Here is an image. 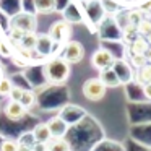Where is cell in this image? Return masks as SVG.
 <instances>
[{
	"label": "cell",
	"instance_id": "obj_11",
	"mask_svg": "<svg viewBox=\"0 0 151 151\" xmlns=\"http://www.w3.org/2000/svg\"><path fill=\"white\" fill-rule=\"evenodd\" d=\"M52 39L49 37V34H42V36H37V44H36V50L41 55H47L52 50Z\"/></svg>",
	"mask_w": 151,
	"mask_h": 151
},
{
	"label": "cell",
	"instance_id": "obj_14",
	"mask_svg": "<svg viewBox=\"0 0 151 151\" xmlns=\"http://www.w3.org/2000/svg\"><path fill=\"white\" fill-rule=\"evenodd\" d=\"M47 151H70V145L63 138H52L47 143Z\"/></svg>",
	"mask_w": 151,
	"mask_h": 151
},
{
	"label": "cell",
	"instance_id": "obj_3",
	"mask_svg": "<svg viewBox=\"0 0 151 151\" xmlns=\"http://www.w3.org/2000/svg\"><path fill=\"white\" fill-rule=\"evenodd\" d=\"M83 57H85V47H83V44L78 42V41H68V42L63 46L60 59H63L67 63L72 65V63L81 62Z\"/></svg>",
	"mask_w": 151,
	"mask_h": 151
},
{
	"label": "cell",
	"instance_id": "obj_13",
	"mask_svg": "<svg viewBox=\"0 0 151 151\" xmlns=\"http://www.w3.org/2000/svg\"><path fill=\"white\" fill-rule=\"evenodd\" d=\"M150 49V44L145 37H135L132 41V46H130V50H132V55H138V54H146V50Z\"/></svg>",
	"mask_w": 151,
	"mask_h": 151
},
{
	"label": "cell",
	"instance_id": "obj_28",
	"mask_svg": "<svg viewBox=\"0 0 151 151\" xmlns=\"http://www.w3.org/2000/svg\"><path fill=\"white\" fill-rule=\"evenodd\" d=\"M145 55H146V60H148V62L151 63V47H150V49L146 50V54H145Z\"/></svg>",
	"mask_w": 151,
	"mask_h": 151
},
{
	"label": "cell",
	"instance_id": "obj_1",
	"mask_svg": "<svg viewBox=\"0 0 151 151\" xmlns=\"http://www.w3.org/2000/svg\"><path fill=\"white\" fill-rule=\"evenodd\" d=\"M44 76H46L47 81L50 83H63L68 80L70 76V63H67L63 59H52L46 63L44 67Z\"/></svg>",
	"mask_w": 151,
	"mask_h": 151
},
{
	"label": "cell",
	"instance_id": "obj_6",
	"mask_svg": "<svg viewBox=\"0 0 151 151\" xmlns=\"http://www.w3.org/2000/svg\"><path fill=\"white\" fill-rule=\"evenodd\" d=\"M12 28H18L23 33H33L36 29V17L33 13H18L10 21Z\"/></svg>",
	"mask_w": 151,
	"mask_h": 151
},
{
	"label": "cell",
	"instance_id": "obj_2",
	"mask_svg": "<svg viewBox=\"0 0 151 151\" xmlns=\"http://www.w3.org/2000/svg\"><path fill=\"white\" fill-rule=\"evenodd\" d=\"M106 89L107 88H106L104 83H102L99 78H89V80H86V81L83 83L81 91H83V96H85L88 101L96 102V101H101V99L106 96Z\"/></svg>",
	"mask_w": 151,
	"mask_h": 151
},
{
	"label": "cell",
	"instance_id": "obj_5",
	"mask_svg": "<svg viewBox=\"0 0 151 151\" xmlns=\"http://www.w3.org/2000/svg\"><path fill=\"white\" fill-rule=\"evenodd\" d=\"M91 65L94 67V68H98L99 72L112 68V67L115 65V57L112 55L107 49H98L91 57Z\"/></svg>",
	"mask_w": 151,
	"mask_h": 151
},
{
	"label": "cell",
	"instance_id": "obj_29",
	"mask_svg": "<svg viewBox=\"0 0 151 151\" xmlns=\"http://www.w3.org/2000/svg\"><path fill=\"white\" fill-rule=\"evenodd\" d=\"M146 41H148V44H151V33L146 36Z\"/></svg>",
	"mask_w": 151,
	"mask_h": 151
},
{
	"label": "cell",
	"instance_id": "obj_16",
	"mask_svg": "<svg viewBox=\"0 0 151 151\" xmlns=\"http://www.w3.org/2000/svg\"><path fill=\"white\" fill-rule=\"evenodd\" d=\"M34 102H36V96H34V93L29 91V89H24L23 96H21V99H20V104L28 111V109H31L34 106Z\"/></svg>",
	"mask_w": 151,
	"mask_h": 151
},
{
	"label": "cell",
	"instance_id": "obj_15",
	"mask_svg": "<svg viewBox=\"0 0 151 151\" xmlns=\"http://www.w3.org/2000/svg\"><path fill=\"white\" fill-rule=\"evenodd\" d=\"M34 7L37 13H50L55 10V0H34Z\"/></svg>",
	"mask_w": 151,
	"mask_h": 151
},
{
	"label": "cell",
	"instance_id": "obj_17",
	"mask_svg": "<svg viewBox=\"0 0 151 151\" xmlns=\"http://www.w3.org/2000/svg\"><path fill=\"white\" fill-rule=\"evenodd\" d=\"M140 81L141 83H151V63H146L140 68Z\"/></svg>",
	"mask_w": 151,
	"mask_h": 151
},
{
	"label": "cell",
	"instance_id": "obj_12",
	"mask_svg": "<svg viewBox=\"0 0 151 151\" xmlns=\"http://www.w3.org/2000/svg\"><path fill=\"white\" fill-rule=\"evenodd\" d=\"M36 44H37V34L33 33H24L21 41L18 42V47L21 49H26V50H36Z\"/></svg>",
	"mask_w": 151,
	"mask_h": 151
},
{
	"label": "cell",
	"instance_id": "obj_4",
	"mask_svg": "<svg viewBox=\"0 0 151 151\" xmlns=\"http://www.w3.org/2000/svg\"><path fill=\"white\" fill-rule=\"evenodd\" d=\"M49 37L54 44H67L72 36V28L67 21H55L49 28Z\"/></svg>",
	"mask_w": 151,
	"mask_h": 151
},
{
	"label": "cell",
	"instance_id": "obj_18",
	"mask_svg": "<svg viewBox=\"0 0 151 151\" xmlns=\"http://www.w3.org/2000/svg\"><path fill=\"white\" fill-rule=\"evenodd\" d=\"M137 31L141 36H148L151 33V20H141L137 26Z\"/></svg>",
	"mask_w": 151,
	"mask_h": 151
},
{
	"label": "cell",
	"instance_id": "obj_9",
	"mask_svg": "<svg viewBox=\"0 0 151 151\" xmlns=\"http://www.w3.org/2000/svg\"><path fill=\"white\" fill-rule=\"evenodd\" d=\"M33 140L34 143H44L47 145L50 140H52V135H50V130L47 127V124H37L36 127L33 128Z\"/></svg>",
	"mask_w": 151,
	"mask_h": 151
},
{
	"label": "cell",
	"instance_id": "obj_22",
	"mask_svg": "<svg viewBox=\"0 0 151 151\" xmlns=\"http://www.w3.org/2000/svg\"><path fill=\"white\" fill-rule=\"evenodd\" d=\"M132 63H133V67H137V68H141L143 65H146L148 60H146V55L145 54H138V55H132Z\"/></svg>",
	"mask_w": 151,
	"mask_h": 151
},
{
	"label": "cell",
	"instance_id": "obj_27",
	"mask_svg": "<svg viewBox=\"0 0 151 151\" xmlns=\"http://www.w3.org/2000/svg\"><path fill=\"white\" fill-rule=\"evenodd\" d=\"M143 93L148 99H151V83H146V85L143 86Z\"/></svg>",
	"mask_w": 151,
	"mask_h": 151
},
{
	"label": "cell",
	"instance_id": "obj_7",
	"mask_svg": "<svg viewBox=\"0 0 151 151\" xmlns=\"http://www.w3.org/2000/svg\"><path fill=\"white\" fill-rule=\"evenodd\" d=\"M26 112L28 111L18 101H10L7 106H5V109H4V114L7 115L10 120H21V119L26 115Z\"/></svg>",
	"mask_w": 151,
	"mask_h": 151
},
{
	"label": "cell",
	"instance_id": "obj_21",
	"mask_svg": "<svg viewBox=\"0 0 151 151\" xmlns=\"http://www.w3.org/2000/svg\"><path fill=\"white\" fill-rule=\"evenodd\" d=\"M143 20V15H141V10H133L128 13V21H130V24H133V26H138V23Z\"/></svg>",
	"mask_w": 151,
	"mask_h": 151
},
{
	"label": "cell",
	"instance_id": "obj_24",
	"mask_svg": "<svg viewBox=\"0 0 151 151\" xmlns=\"http://www.w3.org/2000/svg\"><path fill=\"white\" fill-rule=\"evenodd\" d=\"M23 34H24V33H23L21 29L10 26V34H8V36H10V41H13V42H20L21 37H23Z\"/></svg>",
	"mask_w": 151,
	"mask_h": 151
},
{
	"label": "cell",
	"instance_id": "obj_10",
	"mask_svg": "<svg viewBox=\"0 0 151 151\" xmlns=\"http://www.w3.org/2000/svg\"><path fill=\"white\" fill-rule=\"evenodd\" d=\"M99 80L104 83L106 88H115V86L120 85V78H119V75L115 73L114 67H112V68H107V70H102L101 75H99Z\"/></svg>",
	"mask_w": 151,
	"mask_h": 151
},
{
	"label": "cell",
	"instance_id": "obj_19",
	"mask_svg": "<svg viewBox=\"0 0 151 151\" xmlns=\"http://www.w3.org/2000/svg\"><path fill=\"white\" fill-rule=\"evenodd\" d=\"M13 88V83L10 81L8 78H2L0 80V96H8Z\"/></svg>",
	"mask_w": 151,
	"mask_h": 151
},
{
	"label": "cell",
	"instance_id": "obj_23",
	"mask_svg": "<svg viewBox=\"0 0 151 151\" xmlns=\"http://www.w3.org/2000/svg\"><path fill=\"white\" fill-rule=\"evenodd\" d=\"M23 91H24V89L21 88V86H15V85H13L10 94H8V96H10V101H18V102H20L21 96H23Z\"/></svg>",
	"mask_w": 151,
	"mask_h": 151
},
{
	"label": "cell",
	"instance_id": "obj_8",
	"mask_svg": "<svg viewBox=\"0 0 151 151\" xmlns=\"http://www.w3.org/2000/svg\"><path fill=\"white\" fill-rule=\"evenodd\" d=\"M47 127H49V130H50L52 138H63V135H65L67 130H68L67 122L63 120V119H60V117L50 119V120L47 122Z\"/></svg>",
	"mask_w": 151,
	"mask_h": 151
},
{
	"label": "cell",
	"instance_id": "obj_26",
	"mask_svg": "<svg viewBox=\"0 0 151 151\" xmlns=\"http://www.w3.org/2000/svg\"><path fill=\"white\" fill-rule=\"evenodd\" d=\"M17 151H34V150H33V145H28V143H23V141H18V150Z\"/></svg>",
	"mask_w": 151,
	"mask_h": 151
},
{
	"label": "cell",
	"instance_id": "obj_25",
	"mask_svg": "<svg viewBox=\"0 0 151 151\" xmlns=\"http://www.w3.org/2000/svg\"><path fill=\"white\" fill-rule=\"evenodd\" d=\"M12 47L8 46L7 41H0V55H4V57H12Z\"/></svg>",
	"mask_w": 151,
	"mask_h": 151
},
{
	"label": "cell",
	"instance_id": "obj_20",
	"mask_svg": "<svg viewBox=\"0 0 151 151\" xmlns=\"http://www.w3.org/2000/svg\"><path fill=\"white\" fill-rule=\"evenodd\" d=\"M18 150V141L15 140H4L0 143V151H17Z\"/></svg>",
	"mask_w": 151,
	"mask_h": 151
}]
</instances>
